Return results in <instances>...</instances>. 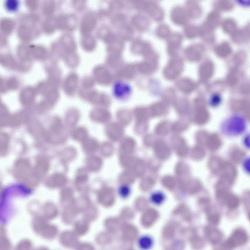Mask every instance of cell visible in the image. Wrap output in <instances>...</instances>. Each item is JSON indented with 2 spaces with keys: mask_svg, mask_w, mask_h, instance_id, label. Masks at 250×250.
<instances>
[{
  "mask_svg": "<svg viewBox=\"0 0 250 250\" xmlns=\"http://www.w3.org/2000/svg\"><path fill=\"white\" fill-rule=\"evenodd\" d=\"M170 16L173 22L178 25L185 24L188 18L185 9L179 6H175L172 9Z\"/></svg>",
  "mask_w": 250,
  "mask_h": 250,
  "instance_id": "9",
  "label": "cell"
},
{
  "mask_svg": "<svg viewBox=\"0 0 250 250\" xmlns=\"http://www.w3.org/2000/svg\"><path fill=\"white\" fill-rule=\"evenodd\" d=\"M205 233L208 240L213 244H216L219 242L222 236L220 231L210 227H207L205 228Z\"/></svg>",
  "mask_w": 250,
  "mask_h": 250,
  "instance_id": "29",
  "label": "cell"
},
{
  "mask_svg": "<svg viewBox=\"0 0 250 250\" xmlns=\"http://www.w3.org/2000/svg\"><path fill=\"white\" fill-rule=\"evenodd\" d=\"M177 85L180 90L186 94L191 92L194 86L193 82L188 78H184L179 80L177 82Z\"/></svg>",
  "mask_w": 250,
  "mask_h": 250,
  "instance_id": "33",
  "label": "cell"
},
{
  "mask_svg": "<svg viewBox=\"0 0 250 250\" xmlns=\"http://www.w3.org/2000/svg\"><path fill=\"white\" fill-rule=\"evenodd\" d=\"M220 99L219 97L212 98L210 101V104L212 107H216L218 106L220 103Z\"/></svg>",
  "mask_w": 250,
  "mask_h": 250,
  "instance_id": "59",
  "label": "cell"
},
{
  "mask_svg": "<svg viewBox=\"0 0 250 250\" xmlns=\"http://www.w3.org/2000/svg\"><path fill=\"white\" fill-rule=\"evenodd\" d=\"M11 243L9 239L4 235L0 237V250H8L11 248Z\"/></svg>",
  "mask_w": 250,
  "mask_h": 250,
  "instance_id": "53",
  "label": "cell"
},
{
  "mask_svg": "<svg viewBox=\"0 0 250 250\" xmlns=\"http://www.w3.org/2000/svg\"><path fill=\"white\" fill-rule=\"evenodd\" d=\"M167 39V52L171 56L177 55L182 41V35L178 32H174L170 33Z\"/></svg>",
  "mask_w": 250,
  "mask_h": 250,
  "instance_id": "8",
  "label": "cell"
},
{
  "mask_svg": "<svg viewBox=\"0 0 250 250\" xmlns=\"http://www.w3.org/2000/svg\"><path fill=\"white\" fill-rule=\"evenodd\" d=\"M78 82V77L74 73H72L66 78L64 84V88L66 93L68 94L73 93L76 89Z\"/></svg>",
  "mask_w": 250,
  "mask_h": 250,
  "instance_id": "21",
  "label": "cell"
},
{
  "mask_svg": "<svg viewBox=\"0 0 250 250\" xmlns=\"http://www.w3.org/2000/svg\"><path fill=\"white\" fill-rule=\"evenodd\" d=\"M42 216L48 220L53 219L58 215L57 207L53 203L50 202L45 203L42 207Z\"/></svg>",
  "mask_w": 250,
  "mask_h": 250,
  "instance_id": "22",
  "label": "cell"
},
{
  "mask_svg": "<svg viewBox=\"0 0 250 250\" xmlns=\"http://www.w3.org/2000/svg\"><path fill=\"white\" fill-rule=\"evenodd\" d=\"M120 142L121 149L125 151L130 152L133 151L136 145V141L131 137H124Z\"/></svg>",
  "mask_w": 250,
  "mask_h": 250,
  "instance_id": "36",
  "label": "cell"
},
{
  "mask_svg": "<svg viewBox=\"0 0 250 250\" xmlns=\"http://www.w3.org/2000/svg\"><path fill=\"white\" fill-rule=\"evenodd\" d=\"M185 9L188 17L193 20L199 19L203 15L202 8L198 3L196 1H187L186 4Z\"/></svg>",
  "mask_w": 250,
  "mask_h": 250,
  "instance_id": "10",
  "label": "cell"
},
{
  "mask_svg": "<svg viewBox=\"0 0 250 250\" xmlns=\"http://www.w3.org/2000/svg\"><path fill=\"white\" fill-rule=\"evenodd\" d=\"M165 199L164 195L160 192H156L152 194L150 197L151 202L155 204H161L164 201Z\"/></svg>",
  "mask_w": 250,
  "mask_h": 250,
  "instance_id": "50",
  "label": "cell"
},
{
  "mask_svg": "<svg viewBox=\"0 0 250 250\" xmlns=\"http://www.w3.org/2000/svg\"><path fill=\"white\" fill-rule=\"evenodd\" d=\"M31 225L36 233L46 240L54 239L58 233L57 227L49 223L48 220L42 216H35L32 220Z\"/></svg>",
  "mask_w": 250,
  "mask_h": 250,
  "instance_id": "2",
  "label": "cell"
},
{
  "mask_svg": "<svg viewBox=\"0 0 250 250\" xmlns=\"http://www.w3.org/2000/svg\"><path fill=\"white\" fill-rule=\"evenodd\" d=\"M187 187V190L188 193L193 194L197 193L201 188V185L200 182L197 180H194L190 182Z\"/></svg>",
  "mask_w": 250,
  "mask_h": 250,
  "instance_id": "46",
  "label": "cell"
},
{
  "mask_svg": "<svg viewBox=\"0 0 250 250\" xmlns=\"http://www.w3.org/2000/svg\"><path fill=\"white\" fill-rule=\"evenodd\" d=\"M131 189L127 185H123L121 186L118 190V193L119 196L123 199H126L130 196L131 193Z\"/></svg>",
  "mask_w": 250,
  "mask_h": 250,
  "instance_id": "49",
  "label": "cell"
},
{
  "mask_svg": "<svg viewBox=\"0 0 250 250\" xmlns=\"http://www.w3.org/2000/svg\"><path fill=\"white\" fill-rule=\"evenodd\" d=\"M96 23L95 17L92 13H88L83 17L81 21L80 30L83 35L88 34L94 29Z\"/></svg>",
  "mask_w": 250,
  "mask_h": 250,
  "instance_id": "11",
  "label": "cell"
},
{
  "mask_svg": "<svg viewBox=\"0 0 250 250\" xmlns=\"http://www.w3.org/2000/svg\"><path fill=\"white\" fill-rule=\"evenodd\" d=\"M174 146L177 154L180 156L186 155L188 151V147L184 139L181 137L176 139L174 143Z\"/></svg>",
  "mask_w": 250,
  "mask_h": 250,
  "instance_id": "37",
  "label": "cell"
},
{
  "mask_svg": "<svg viewBox=\"0 0 250 250\" xmlns=\"http://www.w3.org/2000/svg\"><path fill=\"white\" fill-rule=\"evenodd\" d=\"M71 136L73 140L81 143L89 137L88 132L85 127L79 126L73 130Z\"/></svg>",
  "mask_w": 250,
  "mask_h": 250,
  "instance_id": "31",
  "label": "cell"
},
{
  "mask_svg": "<svg viewBox=\"0 0 250 250\" xmlns=\"http://www.w3.org/2000/svg\"><path fill=\"white\" fill-rule=\"evenodd\" d=\"M77 235L70 231H65L61 234L60 240L61 244L66 247L75 246L78 243Z\"/></svg>",
  "mask_w": 250,
  "mask_h": 250,
  "instance_id": "23",
  "label": "cell"
},
{
  "mask_svg": "<svg viewBox=\"0 0 250 250\" xmlns=\"http://www.w3.org/2000/svg\"><path fill=\"white\" fill-rule=\"evenodd\" d=\"M83 86L86 88L92 87L94 84V81L89 78H86L83 81Z\"/></svg>",
  "mask_w": 250,
  "mask_h": 250,
  "instance_id": "58",
  "label": "cell"
},
{
  "mask_svg": "<svg viewBox=\"0 0 250 250\" xmlns=\"http://www.w3.org/2000/svg\"><path fill=\"white\" fill-rule=\"evenodd\" d=\"M247 233L241 229L234 231L229 238L222 244L221 247L225 249H231L244 245L248 240Z\"/></svg>",
  "mask_w": 250,
  "mask_h": 250,
  "instance_id": "4",
  "label": "cell"
},
{
  "mask_svg": "<svg viewBox=\"0 0 250 250\" xmlns=\"http://www.w3.org/2000/svg\"><path fill=\"white\" fill-rule=\"evenodd\" d=\"M148 109L150 116H159L164 113L165 107L162 103L157 102L152 104Z\"/></svg>",
  "mask_w": 250,
  "mask_h": 250,
  "instance_id": "41",
  "label": "cell"
},
{
  "mask_svg": "<svg viewBox=\"0 0 250 250\" xmlns=\"http://www.w3.org/2000/svg\"><path fill=\"white\" fill-rule=\"evenodd\" d=\"M67 182V179L65 176L63 174L60 173L54 174L51 179L52 185L55 187H62L66 184Z\"/></svg>",
  "mask_w": 250,
  "mask_h": 250,
  "instance_id": "43",
  "label": "cell"
},
{
  "mask_svg": "<svg viewBox=\"0 0 250 250\" xmlns=\"http://www.w3.org/2000/svg\"><path fill=\"white\" fill-rule=\"evenodd\" d=\"M75 203L65 207L62 214V219L64 222L70 224L73 220L78 213V208Z\"/></svg>",
  "mask_w": 250,
  "mask_h": 250,
  "instance_id": "25",
  "label": "cell"
},
{
  "mask_svg": "<svg viewBox=\"0 0 250 250\" xmlns=\"http://www.w3.org/2000/svg\"><path fill=\"white\" fill-rule=\"evenodd\" d=\"M232 41L237 45H244L249 43L250 40V23L238 28L230 35Z\"/></svg>",
  "mask_w": 250,
  "mask_h": 250,
  "instance_id": "6",
  "label": "cell"
},
{
  "mask_svg": "<svg viewBox=\"0 0 250 250\" xmlns=\"http://www.w3.org/2000/svg\"><path fill=\"white\" fill-rule=\"evenodd\" d=\"M88 179V176L86 174H82L78 175L76 177L75 181L77 183H83L86 181Z\"/></svg>",
  "mask_w": 250,
  "mask_h": 250,
  "instance_id": "57",
  "label": "cell"
},
{
  "mask_svg": "<svg viewBox=\"0 0 250 250\" xmlns=\"http://www.w3.org/2000/svg\"><path fill=\"white\" fill-rule=\"evenodd\" d=\"M137 245L141 250H146L151 248L153 244V240L150 236L143 234L140 236L136 240Z\"/></svg>",
  "mask_w": 250,
  "mask_h": 250,
  "instance_id": "32",
  "label": "cell"
},
{
  "mask_svg": "<svg viewBox=\"0 0 250 250\" xmlns=\"http://www.w3.org/2000/svg\"><path fill=\"white\" fill-rule=\"evenodd\" d=\"M147 5V10L153 19L156 21H161L165 15L163 9L157 3L149 2Z\"/></svg>",
  "mask_w": 250,
  "mask_h": 250,
  "instance_id": "16",
  "label": "cell"
},
{
  "mask_svg": "<svg viewBox=\"0 0 250 250\" xmlns=\"http://www.w3.org/2000/svg\"><path fill=\"white\" fill-rule=\"evenodd\" d=\"M222 21L220 13L213 10L208 14L203 23L208 27L215 30L220 25Z\"/></svg>",
  "mask_w": 250,
  "mask_h": 250,
  "instance_id": "13",
  "label": "cell"
},
{
  "mask_svg": "<svg viewBox=\"0 0 250 250\" xmlns=\"http://www.w3.org/2000/svg\"><path fill=\"white\" fill-rule=\"evenodd\" d=\"M81 43L83 49L88 52L93 51L96 45L94 38L89 34L83 35L81 39Z\"/></svg>",
  "mask_w": 250,
  "mask_h": 250,
  "instance_id": "34",
  "label": "cell"
},
{
  "mask_svg": "<svg viewBox=\"0 0 250 250\" xmlns=\"http://www.w3.org/2000/svg\"><path fill=\"white\" fill-rule=\"evenodd\" d=\"M124 127L117 122H109L105 127V133L110 141L113 142L120 141L124 137Z\"/></svg>",
  "mask_w": 250,
  "mask_h": 250,
  "instance_id": "5",
  "label": "cell"
},
{
  "mask_svg": "<svg viewBox=\"0 0 250 250\" xmlns=\"http://www.w3.org/2000/svg\"><path fill=\"white\" fill-rule=\"evenodd\" d=\"M61 45L66 52H73L76 47L75 40L72 36L68 34H64L61 38Z\"/></svg>",
  "mask_w": 250,
  "mask_h": 250,
  "instance_id": "26",
  "label": "cell"
},
{
  "mask_svg": "<svg viewBox=\"0 0 250 250\" xmlns=\"http://www.w3.org/2000/svg\"><path fill=\"white\" fill-rule=\"evenodd\" d=\"M89 116L93 121L101 124H107L111 120L110 112L106 108L98 107L93 109L90 111Z\"/></svg>",
  "mask_w": 250,
  "mask_h": 250,
  "instance_id": "7",
  "label": "cell"
},
{
  "mask_svg": "<svg viewBox=\"0 0 250 250\" xmlns=\"http://www.w3.org/2000/svg\"><path fill=\"white\" fill-rule=\"evenodd\" d=\"M191 242L193 246L196 248H198L201 245L202 243L200 239L197 237H192L191 239Z\"/></svg>",
  "mask_w": 250,
  "mask_h": 250,
  "instance_id": "56",
  "label": "cell"
},
{
  "mask_svg": "<svg viewBox=\"0 0 250 250\" xmlns=\"http://www.w3.org/2000/svg\"><path fill=\"white\" fill-rule=\"evenodd\" d=\"M200 36L205 43L209 44L214 43L216 40L215 30L203 23L199 26Z\"/></svg>",
  "mask_w": 250,
  "mask_h": 250,
  "instance_id": "15",
  "label": "cell"
},
{
  "mask_svg": "<svg viewBox=\"0 0 250 250\" xmlns=\"http://www.w3.org/2000/svg\"><path fill=\"white\" fill-rule=\"evenodd\" d=\"M133 117L136 124H143L147 123L150 117L148 108L143 106H138L134 109L132 111Z\"/></svg>",
  "mask_w": 250,
  "mask_h": 250,
  "instance_id": "14",
  "label": "cell"
},
{
  "mask_svg": "<svg viewBox=\"0 0 250 250\" xmlns=\"http://www.w3.org/2000/svg\"><path fill=\"white\" fill-rule=\"evenodd\" d=\"M176 108L177 111L180 113H184L187 112L188 104L187 101L184 99L180 100L176 103Z\"/></svg>",
  "mask_w": 250,
  "mask_h": 250,
  "instance_id": "52",
  "label": "cell"
},
{
  "mask_svg": "<svg viewBox=\"0 0 250 250\" xmlns=\"http://www.w3.org/2000/svg\"><path fill=\"white\" fill-rule=\"evenodd\" d=\"M153 146L155 153L161 158L165 159L169 155L170 149L164 141L158 140L155 141L153 144Z\"/></svg>",
  "mask_w": 250,
  "mask_h": 250,
  "instance_id": "19",
  "label": "cell"
},
{
  "mask_svg": "<svg viewBox=\"0 0 250 250\" xmlns=\"http://www.w3.org/2000/svg\"><path fill=\"white\" fill-rule=\"evenodd\" d=\"M184 33L187 38L190 39H195L199 36V26L194 24L188 25L184 28Z\"/></svg>",
  "mask_w": 250,
  "mask_h": 250,
  "instance_id": "39",
  "label": "cell"
},
{
  "mask_svg": "<svg viewBox=\"0 0 250 250\" xmlns=\"http://www.w3.org/2000/svg\"><path fill=\"white\" fill-rule=\"evenodd\" d=\"M247 122L242 116L233 115L225 120L221 126L222 133L228 137H235L243 133L247 127Z\"/></svg>",
  "mask_w": 250,
  "mask_h": 250,
  "instance_id": "1",
  "label": "cell"
},
{
  "mask_svg": "<svg viewBox=\"0 0 250 250\" xmlns=\"http://www.w3.org/2000/svg\"><path fill=\"white\" fill-rule=\"evenodd\" d=\"M208 221L210 223L214 225L218 224L219 222L220 217L219 215L217 213L209 214L207 217Z\"/></svg>",
  "mask_w": 250,
  "mask_h": 250,
  "instance_id": "55",
  "label": "cell"
},
{
  "mask_svg": "<svg viewBox=\"0 0 250 250\" xmlns=\"http://www.w3.org/2000/svg\"><path fill=\"white\" fill-rule=\"evenodd\" d=\"M114 93L115 95L119 98H126L131 93V87L128 85L122 82L117 83L115 84Z\"/></svg>",
  "mask_w": 250,
  "mask_h": 250,
  "instance_id": "24",
  "label": "cell"
},
{
  "mask_svg": "<svg viewBox=\"0 0 250 250\" xmlns=\"http://www.w3.org/2000/svg\"><path fill=\"white\" fill-rule=\"evenodd\" d=\"M60 194L61 203L63 206L65 207L67 203L68 204L66 206L69 205L68 203L71 204L74 203V201L72 199L73 191L71 188H63L61 190Z\"/></svg>",
  "mask_w": 250,
  "mask_h": 250,
  "instance_id": "38",
  "label": "cell"
},
{
  "mask_svg": "<svg viewBox=\"0 0 250 250\" xmlns=\"http://www.w3.org/2000/svg\"><path fill=\"white\" fill-rule=\"evenodd\" d=\"M228 192L226 191L220 200L223 201L226 205L229 208L232 209L237 208L240 205V201L239 198L236 195Z\"/></svg>",
  "mask_w": 250,
  "mask_h": 250,
  "instance_id": "28",
  "label": "cell"
},
{
  "mask_svg": "<svg viewBox=\"0 0 250 250\" xmlns=\"http://www.w3.org/2000/svg\"><path fill=\"white\" fill-rule=\"evenodd\" d=\"M205 45L199 42H196L188 45L185 49L184 53L187 59L192 61L197 59L205 48Z\"/></svg>",
  "mask_w": 250,
  "mask_h": 250,
  "instance_id": "12",
  "label": "cell"
},
{
  "mask_svg": "<svg viewBox=\"0 0 250 250\" xmlns=\"http://www.w3.org/2000/svg\"><path fill=\"white\" fill-rule=\"evenodd\" d=\"M32 244L27 239H24L19 241L16 245V248L19 250H29L32 248Z\"/></svg>",
  "mask_w": 250,
  "mask_h": 250,
  "instance_id": "47",
  "label": "cell"
},
{
  "mask_svg": "<svg viewBox=\"0 0 250 250\" xmlns=\"http://www.w3.org/2000/svg\"><path fill=\"white\" fill-rule=\"evenodd\" d=\"M86 163L87 168L89 170L95 172L99 169L101 165V161L98 157L93 156L87 159Z\"/></svg>",
  "mask_w": 250,
  "mask_h": 250,
  "instance_id": "40",
  "label": "cell"
},
{
  "mask_svg": "<svg viewBox=\"0 0 250 250\" xmlns=\"http://www.w3.org/2000/svg\"><path fill=\"white\" fill-rule=\"evenodd\" d=\"M81 143L83 150L87 153L94 152L97 149L99 146L98 141L92 137H88Z\"/></svg>",
  "mask_w": 250,
  "mask_h": 250,
  "instance_id": "30",
  "label": "cell"
},
{
  "mask_svg": "<svg viewBox=\"0 0 250 250\" xmlns=\"http://www.w3.org/2000/svg\"><path fill=\"white\" fill-rule=\"evenodd\" d=\"M163 179L162 183L164 185L169 189L173 188L175 185L174 179L172 177L167 176Z\"/></svg>",
  "mask_w": 250,
  "mask_h": 250,
  "instance_id": "54",
  "label": "cell"
},
{
  "mask_svg": "<svg viewBox=\"0 0 250 250\" xmlns=\"http://www.w3.org/2000/svg\"><path fill=\"white\" fill-rule=\"evenodd\" d=\"M184 67L182 59L177 55L172 56L163 71L164 77L169 80L177 78L182 73Z\"/></svg>",
  "mask_w": 250,
  "mask_h": 250,
  "instance_id": "3",
  "label": "cell"
},
{
  "mask_svg": "<svg viewBox=\"0 0 250 250\" xmlns=\"http://www.w3.org/2000/svg\"><path fill=\"white\" fill-rule=\"evenodd\" d=\"M220 26L223 31L230 36L238 28L236 20L233 18L229 17L222 20Z\"/></svg>",
  "mask_w": 250,
  "mask_h": 250,
  "instance_id": "27",
  "label": "cell"
},
{
  "mask_svg": "<svg viewBox=\"0 0 250 250\" xmlns=\"http://www.w3.org/2000/svg\"><path fill=\"white\" fill-rule=\"evenodd\" d=\"M80 117L79 110L75 108L68 109L65 112V119L66 124L70 127L75 126L79 121Z\"/></svg>",
  "mask_w": 250,
  "mask_h": 250,
  "instance_id": "20",
  "label": "cell"
},
{
  "mask_svg": "<svg viewBox=\"0 0 250 250\" xmlns=\"http://www.w3.org/2000/svg\"><path fill=\"white\" fill-rule=\"evenodd\" d=\"M248 159H247V160L245 161V162L244 164V167L245 169L248 172L249 171V160Z\"/></svg>",
  "mask_w": 250,
  "mask_h": 250,
  "instance_id": "61",
  "label": "cell"
},
{
  "mask_svg": "<svg viewBox=\"0 0 250 250\" xmlns=\"http://www.w3.org/2000/svg\"><path fill=\"white\" fill-rule=\"evenodd\" d=\"M175 229V224L174 223H171L168 224L164 230V236L167 238H171L173 236Z\"/></svg>",
  "mask_w": 250,
  "mask_h": 250,
  "instance_id": "51",
  "label": "cell"
},
{
  "mask_svg": "<svg viewBox=\"0 0 250 250\" xmlns=\"http://www.w3.org/2000/svg\"><path fill=\"white\" fill-rule=\"evenodd\" d=\"M156 33L157 37L159 38H167L171 33L170 29L167 24H162L156 27Z\"/></svg>",
  "mask_w": 250,
  "mask_h": 250,
  "instance_id": "42",
  "label": "cell"
},
{
  "mask_svg": "<svg viewBox=\"0 0 250 250\" xmlns=\"http://www.w3.org/2000/svg\"><path fill=\"white\" fill-rule=\"evenodd\" d=\"M214 10L220 13L229 12L234 8L235 3L232 0H214L212 3Z\"/></svg>",
  "mask_w": 250,
  "mask_h": 250,
  "instance_id": "17",
  "label": "cell"
},
{
  "mask_svg": "<svg viewBox=\"0 0 250 250\" xmlns=\"http://www.w3.org/2000/svg\"><path fill=\"white\" fill-rule=\"evenodd\" d=\"M249 135L248 134L245 136L243 140L244 145L248 148L249 147Z\"/></svg>",
  "mask_w": 250,
  "mask_h": 250,
  "instance_id": "60",
  "label": "cell"
},
{
  "mask_svg": "<svg viewBox=\"0 0 250 250\" xmlns=\"http://www.w3.org/2000/svg\"><path fill=\"white\" fill-rule=\"evenodd\" d=\"M169 123L166 121H162L156 125L155 129L156 134L159 135H165L169 131L170 127Z\"/></svg>",
  "mask_w": 250,
  "mask_h": 250,
  "instance_id": "45",
  "label": "cell"
},
{
  "mask_svg": "<svg viewBox=\"0 0 250 250\" xmlns=\"http://www.w3.org/2000/svg\"><path fill=\"white\" fill-rule=\"evenodd\" d=\"M89 221L84 218L76 221L74 225V232L77 235H82L88 231L89 227Z\"/></svg>",
  "mask_w": 250,
  "mask_h": 250,
  "instance_id": "35",
  "label": "cell"
},
{
  "mask_svg": "<svg viewBox=\"0 0 250 250\" xmlns=\"http://www.w3.org/2000/svg\"><path fill=\"white\" fill-rule=\"evenodd\" d=\"M187 127V125L185 123L178 121L172 124L171 126V129L173 132L178 133L184 131Z\"/></svg>",
  "mask_w": 250,
  "mask_h": 250,
  "instance_id": "48",
  "label": "cell"
},
{
  "mask_svg": "<svg viewBox=\"0 0 250 250\" xmlns=\"http://www.w3.org/2000/svg\"><path fill=\"white\" fill-rule=\"evenodd\" d=\"M118 122L124 127L131 122L133 115L132 112L127 108H122L118 110L116 113Z\"/></svg>",
  "mask_w": 250,
  "mask_h": 250,
  "instance_id": "18",
  "label": "cell"
},
{
  "mask_svg": "<svg viewBox=\"0 0 250 250\" xmlns=\"http://www.w3.org/2000/svg\"><path fill=\"white\" fill-rule=\"evenodd\" d=\"M214 49L219 53H228L230 52L232 49L231 45L228 42L222 41L215 45Z\"/></svg>",
  "mask_w": 250,
  "mask_h": 250,
  "instance_id": "44",
  "label": "cell"
}]
</instances>
